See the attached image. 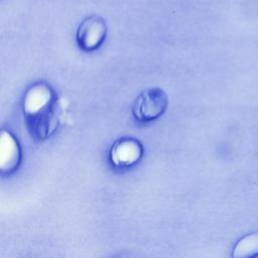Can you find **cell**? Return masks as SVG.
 Returning a JSON list of instances; mask_svg holds the SVG:
<instances>
[{
  "label": "cell",
  "mask_w": 258,
  "mask_h": 258,
  "mask_svg": "<svg viewBox=\"0 0 258 258\" xmlns=\"http://www.w3.org/2000/svg\"><path fill=\"white\" fill-rule=\"evenodd\" d=\"M55 103L54 91L44 82H37L26 90L22 110L34 138L44 140L56 130L58 119L55 113Z\"/></svg>",
  "instance_id": "1"
},
{
  "label": "cell",
  "mask_w": 258,
  "mask_h": 258,
  "mask_svg": "<svg viewBox=\"0 0 258 258\" xmlns=\"http://www.w3.org/2000/svg\"><path fill=\"white\" fill-rule=\"evenodd\" d=\"M166 93L158 87L144 90L133 104V115L141 122H151L158 119L167 109Z\"/></svg>",
  "instance_id": "2"
},
{
  "label": "cell",
  "mask_w": 258,
  "mask_h": 258,
  "mask_svg": "<svg viewBox=\"0 0 258 258\" xmlns=\"http://www.w3.org/2000/svg\"><path fill=\"white\" fill-rule=\"evenodd\" d=\"M107 35L105 20L97 15L85 18L77 30V42L81 49L93 51L98 49L104 42Z\"/></svg>",
  "instance_id": "3"
},
{
  "label": "cell",
  "mask_w": 258,
  "mask_h": 258,
  "mask_svg": "<svg viewBox=\"0 0 258 258\" xmlns=\"http://www.w3.org/2000/svg\"><path fill=\"white\" fill-rule=\"evenodd\" d=\"M143 152V145L139 140L132 137H122L111 146L109 159L115 167L127 168L138 163Z\"/></svg>",
  "instance_id": "4"
},
{
  "label": "cell",
  "mask_w": 258,
  "mask_h": 258,
  "mask_svg": "<svg viewBox=\"0 0 258 258\" xmlns=\"http://www.w3.org/2000/svg\"><path fill=\"white\" fill-rule=\"evenodd\" d=\"M21 148L16 137L6 129L0 134V170L10 174L17 170L21 162Z\"/></svg>",
  "instance_id": "5"
},
{
  "label": "cell",
  "mask_w": 258,
  "mask_h": 258,
  "mask_svg": "<svg viewBox=\"0 0 258 258\" xmlns=\"http://www.w3.org/2000/svg\"><path fill=\"white\" fill-rule=\"evenodd\" d=\"M233 257L258 256V233H251L241 238L233 248Z\"/></svg>",
  "instance_id": "6"
}]
</instances>
